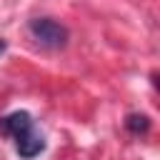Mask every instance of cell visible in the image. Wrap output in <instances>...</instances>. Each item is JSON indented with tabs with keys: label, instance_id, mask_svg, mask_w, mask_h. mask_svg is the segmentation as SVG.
<instances>
[{
	"label": "cell",
	"instance_id": "6da1fadb",
	"mask_svg": "<svg viewBox=\"0 0 160 160\" xmlns=\"http://www.w3.org/2000/svg\"><path fill=\"white\" fill-rule=\"evenodd\" d=\"M30 32L38 42L48 45V48H62L68 42V28L60 25L52 18H35L30 20Z\"/></svg>",
	"mask_w": 160,
	"mask_h": 160
},
{
	"label": "cell",
	"instance_id": "7a4b0ae2",
	"mask_svg": "<svg viewBox=\"0 0 160 160\" xmlns=\"http://www.w3.org/2000/svg\"><path fill=\"white\" fill-rule=\"evenodd\" d=\"M28 130H32V118L25 110H18V112H10V115L0 118V132L10 135L12 140H18L20 135H25Z\"/></svg>",
	"mask_w": 160,
	"mask_h": 160
},
{
	"label": "cell",
	"instance_id": "3957f363",
	"mask_svg": "<svg viewBox=\"0 0 160 160\" xmlns=\"http://www.w3.org/2000/svg\"><path fill=\"white\" fill-rule=\"evenodd\" d=\"M15 150H18L20 158L30 160V158H35V155H40V152L45 150V140H42V135L35 132V128H32V130H28L25 135H20V138L15 140Z\"/></svg>",
	"mask_w": 160,
	"mask_h": 160
},
{
	"label": "cell",
	"instance_id": "277c9868",
	"mask_svg": "<svg viewBox=\"0 0 160 160\" xmlns=\"http://www.w3.org/2000/svg\"><path fill=\"white\" fill-rule=\"evenodd\" d=\"M125 125H128L130 132L140 135V132H148V130H150V118H148V115H138V112H132V115H128Z\"/></svg>",
	"mask_w": 160,
	"mask_h": 160
},
{
	"label": "cell",
	"instance_id": "5b68a950",
	"mask_svg": "<svg viewBox=\"0 0 160 160\" xmlns=\"http://www.w3.org/2000/svg\"><path fill=\"white\" fill-rule=\"evenodd\" d=\"M2 50H5V42H2V40H0V52H2Z\"/></svg>",
	"mask_w": 160,
	"mask_h": 160
}]
</instances>
